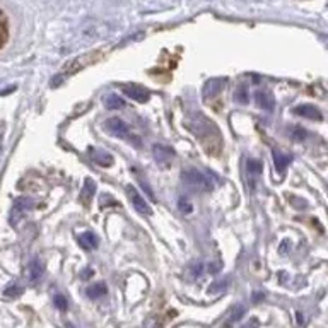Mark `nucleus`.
I'll return each mask as SVG.
<instances>
[{"label":"nucleus","instance_id":"f257e3e1","mask_svg":"<svg viewBox=\"0 0 328 328\" xmlns=\"http://www.w3.org/2000/svg\"><path fill=\"white\" fill-rule=\"evenodd\" d=\"M185 127L197 137V140L202 144L207 152L214 154V156L221 152V132L216 127V123L208 120L207 116L200 115V113H192L190 116L185 118Z\"/></svg>","mask_w":328,"mask_h":328},{"label":"nucleus","instance_id":"f03ea898","mask_svg":"<svg viewBox=\"0 0 328 328\" xmlns=\"http://www.w3.org/2000/svg\"><path fill=\"white\" fill-rule=\"evenodd\" d=\"M181 181L186 188H190V190L198 192V193H208L214 190L212 178L205 175V173L195 170V168H192V170H183Z\"/></svg>","mask_w":328,"mask_h":328},{"label":"nucleus","instance_id":"7ed1b4c3","mask_svg":"<svg viewBox=\"0 0 328 328\" xmlns=\"http://www.w3.org/2000/svg\"><path fill=\"white\" fill-rule=\"evenodd\" d=\"M104 130L111 133L113 137L116 138H125V140H132V133H130V128L125 122L122 120V118H109V120L104 122ZM133 144V140H132Z\"/></svg>","mask_w":328,"mask_h":328},{"label":"nucleus","instance_id":"20e7f679","mask_svg":"<svg viewBox=\"0 0 328 328\" xmlns=\"http://www.w3.org/2000/svg\"><path fill=\"white\" fill-rule=\"evenodd\" d=\"M127 195L128 198H130V202H132V205L135 207V210L138 214H142V216H151L152 214V208L151 205L144 200V197L138 193V190L135 186H132V185H127Z\"/></svg>","mask_w":328,"mask_h":328},{"label":"nucleus","instance_id":"39448f33","mask_svg":"<svg viewBox=\"0 0 328 328\" xmlns=\"http://www.w3.org/2000/svg\"><path fill=\"white\" fill-rule=\"evenodd\" d=\"M122 91L125 96H128L130 99L137 103H147L149 101V91L146 87L142 86H137V84H125V86H122Z\"/></svg>","mask_w":328,"mask_h":328},{"label":"nucleus","instance_id":"423d86ee","mask_svg":"<svg viewBox=\"0 0 328 328\" xmlns=\"http://www.w3.org/2000/svg\"><path fill=\"white\" fill-rule=\"evenodd\" d=\"M152 156L159 164L168 166L173 161V157H175V149L170 146H164V144H156L152 147Z\"/></svg>","mask_w":328,"mask_h":328},{"label":"nucleus","instance_id":"0eeeda50","mask_svg":"<svg viewBox=\"0 0 328 328\" xmlns=\"http://www.w3.org/2000/svg\"><path fill=\"white\" fill-rule=\"evenodd\" d=\"M89 156H91L92 161L101 168H109V166H113V162H115V159H113L111 154H109L108 151H104V149H99V147L89 149Z\"/></svg>","mask_w":328,"mask_h":328},{"label":"nucleus","instance_id":"6e6552de","mask_svg":"<svg viewBox=\"0 0 328 328\" xmlns=\"http://www.w3.org/2000/svg\"><path fill=\"white\" fill-rule=\"evenodd\" d=\"M294 115L308 118V120H316V122H320L323 118L320 109L315 108L313 104H301V106H296L294 108Z\"/></svg>","mask_w":328,"mask_h":328},{"label":"nucleus","instance_id":"1a4fd4ad","mask_svg":"<svg viewBox=\"0 0 328 328\" xmlns=\"http://www.w3.org/2000/svg\"><path fill=\"white\" fill-rule=\"evenodd\" d=\"M224 84H226L224 79H210V81H207L205 86H203V98H207V99L216 98L217 94L222 91Z\"/></svg>","mask_w":328,"mask_h":328},{"label":"nucleus","instance_id":"9d476101","mask_svg":"<svg viewBox=\"0 0 328 328\" xmlns=\"http://www.w3.org/2000/svg\"><path fill=\"white\" fill-rule=\"evenodd\" d=\"M272 159H273V166H275L277 173H284L287 170V166L291 164L292 161V156H287V154L277 151V149H273L272 151Z\"/></svg>","mask_w":328,"mask_h":328},{"label":"nucleus","instance_id":"9b49d317","mask_svg":"<svg viewBox=\"0 0 328 328\" xmlns=\"http://www.w3.org/2000/svg\"><path fill=\"white\" fill-rule=\"evenodd\" d=\"M255 99H256V103H258V106H260L262 109H265L267 113H272L273 109H275V101H273V96L270 92H267V91H258L255 94Z\"/></svg>","mask_w":328,"mask_h":328},{"label":"nucleus","instance_id":"f8f14e48","mask_svg":"<svg viewBox=\"0 0 328 328\" xmlns=\"http://www.w3.org/2000/svg\"><path fill=\"white\" fill-rule=\"evenodd\" d=\"M263 170V164L258 159H248L246 162V171H248V178H250V186H255V180L256 176H260V173Z\"/></svg>","mask_w":328,"mask_h":328},{"label":"nucleus","instance_id":"ddd939ff","mask_svg":"<svg viewBox=\"0 0 328 328\" xmlns=\"http://www.w3.org/2000/svg\"><path fill=\"white\" fill-rule=\"evenodd\" d=\"M94 193H96V183H94L91 178H86V180H84L82 192H81V200L84 205H89V203H91Z\"/></svg>","mask_w":328,"mask_h":328},{"label":"nucleus","instance_id":"4468645a","mask_svg":"<svg viewBox=\"0 0 328 328\" xmlns=\"http://www.w3.org/2000/svg\"><path fill=\"white\" fill-rule=\"evenodd\" d=\"M98 243H99V240H98V236L94 235V232H91V231H86V232H82L81 236H79V245H81L84 250H94V248L98 246Z\"/></svg>","mask_w":328,"mask_h":328},{"label":"nucleus","instance_id":"2eb2a0df","mask_svg":"<svg viewBox=\"0 0 328 328\" xmlns=\"http://www.w3.org/2000/svg\"><path fill=\"white\" fill-rule=\"evenodd\" d=\"M106 284L104 282H99V284H94V286H89L86 289V296L89 299H99V297L106 296Z\"/></svg>","mask_w":328,"mask_h":328},{"label":"nucleus","instance_id":"dca6fc26","mask_svg":"<svg viewBox=\"0 0 328 328\" xmlns=\"http://www.w3.org/2000/svg\"><path fill=\"white\" fill-rule=\"evenodd\" d=\"M28 273H29V279H31L33 282H36L38 279H41V275H43V265H41V262H39L38 258L31 260V263H29V267H28Z\"/></svg>","mask_w":328,"mask_h":328},{"label":"nucleus","instance_id":"f3484780","mask_svg":"<svg viewBox=\"0 0 328 328\" xmlns=\"http://www.w3.org/2000/svg\"><path fill=\"white\" fill-rule=\"evenodd\" d=\"M104 104H106L108 109H122L125 106V101H123L120 96H116V94H108V96L104 98Z\"/></svg>","mask_w":328,"mask_h":328},{"label":"nucleus","instance_id":"a211bd4d","mask_svg":"<svg viewBox=\"0 0 328 328\" xmlns=\"http://www.w3.org/2000/svg\"><path fill=\"white\" fill-rule=\"evenodd\" d=\"M287 132H289V135L292 137V140H296V142L306 140V137H308V132L299 125H291L289 128H287Z\"/></svg>","mask_w":328,"mask_h":328},{"label":"nucleus","instance_id":"6ab92c4d","mask_svg":"<svg viewBox=\"0 0 328 328\" xmlns=\"http://www.w3.org/2000/svg\"><path fill=\"white\" fill-rule=\"evenodd\" d=\"M245 315H246V308L238 302V304L232 306L231 315H229V321H227V323H236V321H240V320H243V316H245Z\"/></svg>","mask_w":328,"mask_h":328},{"label":"nucleus","instance_id":"aec40b11","mask_svg":"<svg viewBox=\"0 0 328 328\" xmlns=\"http://www.w3.org/2000/svg\"><path fill=\"white\" fill-rule=\"evenodd\" d=\"M33 205V200H29V198H17L16 202H14V210L16 212H24V210H28V208H31Z\"/></svg>","mask_w":328,"mask_h":328},{"label":"nucleus","instance_id":"412c9836","mask_svg":"<svg viewBox=\"0 0 328 328\" xmlns=\"http://www.w3.org/2000/svg\"><path fill=\"white\" fill-rule=\"evenodd\" d=\"M235 99H236V101L240 103V104H246V103H248V99H250V98H248V87L245 86V84H241V86L236 89Z\"/></svg>","mask_w":328,"mask_h":328},{"label":"nucleus","instance_id":"4be33fe9","mask_svg":"<svg viewBox=\"0 0 328 328\" xmlns=\"http://www.w3.org/2000/svg\"><path fill=\"white\" fill-rule=\"evenodd\" d=\"M7 39V22H6V17H4V12L0 11V46L6 43Z\"/></svg>","mask_w":328,"mask_h":328},{"label":"nucleus","instance_id":"5701e85b","mask_svg":"<svg viewBox=\"0 0 328 328\" xmlns=\"http://www.w3.org/2000/svg\"><path fill=\"white\" fill-rule=\"evenodd\" d=\"M22 291H24V289H22V287L19 286V284H11V286H9L7 289H6V296H7V297H19V296L22 294Z\"/></svg>","mask_w":328,"mask_h":328},{"label":"nucleus","instance_id":"b1692460","mask_svg":"<svg viewBox=\"0 0 328 328\" xmlns=\"http://www.w3.org/2000/svg\"><path fill=\"white\" fill-rule=\"evenodd\" d=\"M178 208L183 212V214H190L193 210V207H192V203L186 200L185 197H181L180 200H178Z\"/></svg>","mask_w":328,"mask_h":328},{"label":"nucleus","instance_id":"393cba45","mask_svg":"<svg viewBox=\"0 0 328 328\" xmlns=\"http://www.w3.org/2000/svg\"><path fill=\"white\" fill-rule=\"evenodd\" d=\"M55 306L58 308L60 311H65L67 310V306H68V302H67V299H65V296H62V294H57L55 296Z\"/></svg>","mask_w":328,"mask_h":328},{"label":"nucleus","instance_id":"a878e982","mask_svg":"<svg viewBox=\"0 0 328 328\" xmlns=\"http://www.w3.org/2000/svg\"><path fill=\"white\" fill-rule=\"evenodd\" d=\"M306 316H304V313H301V311H296V323L299 326H304L306 325Z\"/></svg>","mask_w":328,"mask_h":328},{"label":"nucleus","instance_id":"bb28decb","mask_svg":"<svg viewBox=\"0 0 328 328\" xmlns=\"http://www.w3.org/2000/svg\"><path fill=\"white\" fill-rule=\"evenodd\" d=\"M251 299L253 302H262L263 299H265V292H253V296H251Z\"/></svg>","mask_w":328,"mask_h":328},{"label":"nucleus","instance_id":"cd10ccee","mask_svg":"<svg viewBox=\"0 0 328 328\" xmlns=\"http://www.w3.org/2000/svg\"><path fill=\"white\" fill-rule=\"evenodd\" d=\"M91 275H92V270L91 268H87V270L84 272V279H87V277H91Z\"/></svg>","mask_w":328,"mask_h":328}]
</instances>
